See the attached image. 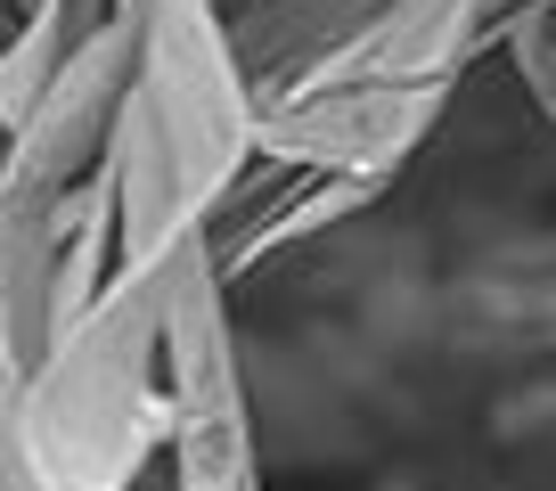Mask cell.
<instances>
[{"instance_id":"cell-1","label":"cell","mask_w":556,"mask_h":491,"mask_svg":"<svg viewBox=\"0 0 556 491\" xmlns=\"http://www.w3.org/2000/svg\"><path fill=\"white\" fill-rule=\"evenodd\" d=\"M180 246L115 263L25 377H0V458L34 467L41 491H139L148 458L173 451L164 303Z\"/></svg>"},{"instance_id":"cell-2","label":"cell","mask_w":556,"mask_h":491,"mask_svg":"<svg viewBox=\"0 0 556 491\" xmlns=\"http://www.w3.org/2000/svg\"><path fill=\"white\" fill-rule=\"evenodd\" d=\"M238 287L213 263V229L173 254V303H164V368H173V491H262V435L254 393L238 368L229 328Z\"/></svg>"},{"instance_id":"cell-3","label":"cell","mask_w":556,"mask_h":491,"mask_svg":"<svg viewBox=\"0 0 556 491\" xmlns=\"http://www.w3.org/2000/svg\"><path fill=\"white\" fill-rule=\"evenodd\" d=\"M131 66H139V17L115 9V25L83 41L34 99L9 115V173H0V213H34L58 205L66 189H83L115 148L123 99H131Z\"/></svg>"},{"instance_id":"cell-4","label":"cell","mask_w":556,"mask_h":491,"mask_svg":"<svg viewBox=\"0 0 556 491\" xmlns=\"http://www.w3.org/2000/svg\"><path fill=\"white\" fill-rule=\"evenodd\" d=\"M377 205V189H361V180L344 173H303V164H270L262 156V189H238L229 197V213L213 222V263H222V279H254L262 263H278L287 246L319 238L328 222H344V213Z\"/></svg>"},{"instance_id":"cell-5","label":"cell","mask_w":556,"mask_h":491,"mask_svg":"<svg viewBox=\"0 0 556 491\" xmlns=\"http://www.w3.org/2000/svg\"><path fill=\"white\" fill-rule=\"evenodd\" d=\"M384 9L393 0H238L229 25H238V58L254 74V90H270L287 74L319 66V58L352 50Z\"/></svg>"},{"instance_id":"cell-6","label":"cell","mask_w":556,"mask_h":491,"mask_svg":"<svg viewBox=\"0 0 556 491\" xmlns=\"http://www.w3.org/2000/svg\"><path fill=\"white\" fill-rule=\"evenodd\" d=\"M491 50H507V66H516V83H523V99H532V115L556 131V17L507 25Z\"/></svg>"}]
</instances>
